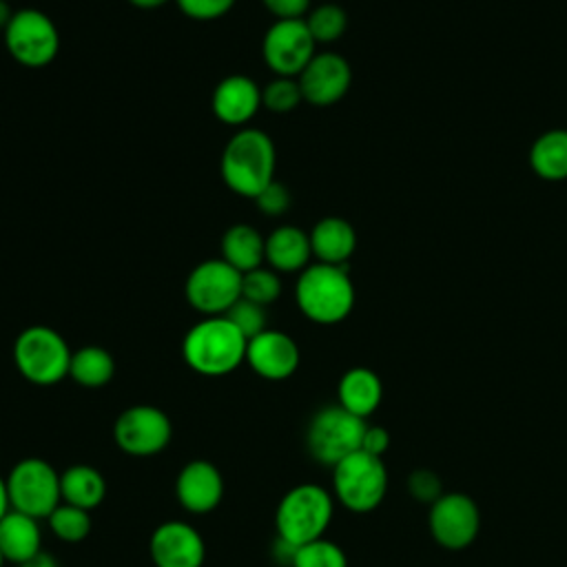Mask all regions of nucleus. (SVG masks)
Listing matches in <instances>:
<instances>
[{
    "mask_svg": "<svg viewBox=\"0 0 567 567\" xmlns=\"http://www.w3.org/2000/svg\"><path fill=\"white\" fill-rule=\"evenodd\" d=\"M246 343L228 317H204L184 334L182 357L197 374L224 377L246 361Z\"/></svg>",
    "mask_w": 567,
    "mask_h": 567,
    "instance_id": "1",
    "label": "nucleus"
},
{
    "mask_svg": "<svg viewBox=\"0 0 567 567\" xmlns=\"http://www.w3.org/2000/svg\"><path fill=\"white\" fill-rule=\"evenodd\" d=\"M275 164L272 140L259 128H241L224 146L219 171L233 193L255 199L275 179Z\"/></svg>",
    "mask_w": 567,
    "mask_h": 567,
    "instance_id": "2",
    "label": "nucleus"
},
{
    "mask_svg": "<svg viewBox=\"0 0 567 567\" xmlns=\"http://www.w3.org/2000/svg\"><path fill=\"white\" fill-rule=\"evenodd\" d=\"M295 299L306 319L321 326H332L352 312L354 286L346 266L317 261L306 266L297 277Z\"/></svg>",
    "mask_w": 567,
    "mask_h": 567,
    "instance_id": "3",
    "label": "nucleus"
},
{
    "mask_svg": "<svg viewBox=\"0 0 567 567\" xmlns=\"http://www.w3.org/2000/svg\"><path fill=\"white\" fill-rule=\"evenodd\" d=\"M334 514V496L317 485L301 483L288 489L275 509L277 538L299 547L317 540L328 529Z\"/></svg>",
    "mask_w": 567,
    "mask_h": 567,
    "instance_id": "4",
    "label": "nucleus"
},
{
    "mask_svg": "<svg viewBox=\"0 0 567 567\" xmlns=\"http://www.w3.org/2000/svg\"><path fill=\"white\" fill-rule=\"evenodd\" d=\"M71 354L64 337L49 326H29L13 343L18 372L35 385H53L69 377Z\"/></svg>",
    "mask_w": 567,
    "mask_h": 567,
    "instance_id": "5",
    "label": "nucleus"
},
{
    "mask_svg": "<svg viewBox=\"0 0 567 567\" xmlns=\"http://www.w3.org/2000/svg\"><path fill=\"white\" fill-rule=\"evenodd\" d=\"M388 492V470L381 456L357 450L332 467V496L350 512L379 507Z\"/></svg>",
    "mask_w": 567,
    "mask_h": 567,
    "instance_id": "6",
    "label": "nucleus"
},
{
    "mask_svg": "<svg viewBox=\"0 0 567 567\" xmlns=\"http://www.w3.org/2000/svg\"><path fill=\"white\" fill-rule=\"evenodd\" d=\"M7 478L9 505L33 518H49V514L62 503L60 474L55 467L38 456L20 458Z\"/></svg>",
    "mask_w": 567,
    "mask_h": 567,
    "instance_id": "7",
    "label": "nucleus"
},
{
    "mask_svg": "<svg viewBox=\"0 0 567 567\" xmlns=\"http://www.w3.org/2000/svg\"><path fill=\"white\" fill-rule=\"evenodd\" d=\"M365 419L343 410L339 403L317 410L308 423L306 445L315 461L334 467L348 454L361 450Z\"/></svg>",
    "mask_w": 567,
    "mask_h": 567,
    "instance_id": "8",
    "label": "nucleus"
},
{
    "mask_svg": "<svg viewBox=\"0 0 567 567\" xmlns=\"http://www.w3.org/2000/svg\"><path fill=\"white\" fill-rule=\"evenodd\" d=\"M2 33L9 55L27 69L47 66L60 51L58 27L47 13L38 9L13 11Z\"/></svg>",
    "mask_w": 567,
    "mask_h": 567,
    "instance_id": "9",
    "label": "nucleus"
},
{
    "mask_svg": "<svg viewBox=\"0 0 567 567\" xmlns=\"http://www.w3.org/2000/svg\"><path fill=\"white\" fill-rule=\"evenodd\" d=\"M186 301L204 317H219L241 297V272L219 259L197 264L186 277Z\"/></svg>",
    "mask_w": 567,
    "mask_h": 567,
    "instance_id": "10",
    "label": "nucleus"
},
{
    "mask_svg": "<svg viewBox=\"0 0 567 567\" xmlns=\"http://www.w3.org/2000/svg\"><path fill=\"white\" fill-rule=\"evenodd\" d=\"M171 436L173 423L155 405H131L113 423L115 445L131 456H153L171 443Z\"/></svg>",
    "mask_w": 567,
    "mask_h": 567,
    "instance_id": "11",
    "label": "nucleus"
},
{
    "mask_svg": "<svg viewBox=\"0 0 567 567\" xmlns=\"http://www.w3.org/2000/svg\"><path fill=\"white\" fill-rule=\"evenodd\" d=\"M432 538L443 549H465L474 543L481 529V512L474 498L461 492H443L427 514Z\"/></svg>",
    "mask_w": 567,
    "mask_h": 567,
    "instance_id": "12",
    "label": "nucleus"
},
{
    "mask_svg": "<svg viewBox=\"0 0 567 567\" xmlns=\"http://www.w3.org/2000/svg\"><path fill=\"white\" fill-rule=\"evenodd\" d=\"M315 38L306 20H277L264 35V62L277 78H295L315 58Z\"/></svg>",
    "mask_w": 567,
    "mask_h": 567,
    "instance_id": "13",
    "label": "nucleus"
},
{
    "mask_svg": "<svg viewBox=\"0 0 567 567\" xmlns=\"http://www.w3.org/2000/svg\"><path fill=\"white\" fill-rule=\"evenodd\" d=\"M148 554L155 567H202L206 543L190 523L166 520L153 529Z\"/></svg>",
    "mask_w": 567,
    "mask_h": 567,
    "instance_id": "14",
    "label": "nucleus"
},
{
    "mask_svg": "<svg viewBox=\"0 0 567 567\" xmlns=\"http://www.w3.org/2000/svg\"><path fill=\"white\" fill-rule=\"evenodd\" d=\"M297 82L301 86V95L306 102L315 106H330L348 93L352 71L343 55L326 51L315 53V58L297 75Z\"/></svg>",
    "mask_w": 567,
    "mask_h": 567,
    "instance_id": "15",
    "label": "nucleus"
},
{
    "mask_svg": "<svg viewBox=\"0 0 567 567\" xmlns=\"http://www.w3.org/2000/svg\"><path fill=\"white\" fill-rule=\"evenodd\" d=\"M299 346L281 330L266 328L246 343V363L255 374L268 381H284L299 368Z\"/></svg>",
    "mask_w": 567,
    "mask_h": 567,
    "instance_id": "16",
    "label": "nucleus"
},
{
    "mask_svg": "<svg viewBox=\"0 0 567 567\" xmlns=\"http://www.w3.org/2000/svg\"><path fill=\"white\" fill-rule=\"evenodd\" d=\"M175 496L190 514L213 512L224 496V478L217 465L204 458L186 463L175 481Z\"/></svg>",
    "mask_w": 567,
    "mask_h": 567,
    "instance_id": "17",
    "label": "nucleus"
},
{
    "mask_svg": "<svg viewBox=\"0 0 567 567\" xmlns=\"http://www.w3.org/2000/svg\"><path fill=\"white\" fill-rule=\"evenodd\" d=\"M261 106V89L248 75H228L213 91V113L228 126H244Z\"/></svg>",
    "mask_w": 567,
    "mask_h": 567,
    "instance_id": "18",
    "label": "nucleus"
},
{
    "mask_svg": "<svg viewBox=\"0 0 567 567\" xmlns=\"http://www.w3.org/2000/svg\"><path fill=\"white\" fill-rule=\"evenodd\" d=\"M0 551L4 560L22 565L42 551L40 523L33 516L9 509L0 518Z\"/></svg>",
    "mask_w": 567,
    "mask_h": 567,
    "instance_id": "19",
    "label": "nucleus"
},
{
    "mask_svg": "<svg viewBox=\"0 0 567 567\" xmlns=\"http://www.w3.org/2000/svg\"><path fill=\"white\" fill-rule=\"evenodd\" d=\"M310 248L317 261L346 266L357 248V233L343 217H323L310 230Z\"/></svg>",
    "mask_w": 567,
    "mask_h": 567,
    "instance_id": "20",
    "label": "nucleus"
},
{
    "mask_svg": "<svg viewBox=\"0 0 567 567\" xmlns=\"http://www.w3.org/2000/svg\"><path fill=\"white\" fill-rule=\"evenodd\" d=\"M383 385L370 368H350L341 374L337 385V401L343 410L359 419H368L381 403Z\"/></svg>",
    "mask_w": 567,
    "mask_h": 567,
    "instance_id": "21",
    "label": "nucleus"
},
{
    "mask_svg": "<svg viewBox=\"0 0 567 567\" xmlns=\"http://www.w3.org/2000/svg\"><path fill=\"white\" fill-rule=\"evenodd\" d=\"M310 255V235L297 226H279L266 237V261L275 272L303 270Z\"/></svg>",
    "mask_w": 567,
    "mask_h": 567,
    "instance_id": "22",
    "label": "nucleus"
},
{
    "mask_svg": "<svg viewBox=\"0 0 567 567\" xmlns=\"http://www.w3.org/2000/svg\"><path fill=\"white\" fill-rule=\"evenodd\" d=\"M221 259L241 275L266 261V239L248 224H235L221 235Z\"/></svg>",
    "mask_w": 567,
    "mask_h": 567,
    "instance_id": "23",
    "label": "nucleus"
},
{
    "mask_svg": "<svg viewBox=\"0 0 567 567\" xmlns=\"http://www.w3.org/2000/svg\"><path fill=\"white\" fill-rule=\"evenodd\" d=\"M60 494H62V503L91 512L104 501L106 481L102 472L95 470L93 465L75 463L60 474Z\"/></svg>",
    "mask_w": 567,
    "mask_h": 567,
    "instance_id": "24",
    "label": "nucleus"
},
{
    "mask_svg": "<svg viewBox=\"0 0 567 567\" xmlns=\"http://www.w3.org/2000/svg\"><path fill=\"white\" fill-rule=\"evenodd\" d=\"M529 166L540 179H567V128L545 131L529 148Z\"/></svg>",
    "mask_w": 567,
    "mask_h": 567,
    "instance_id": "25",
    "label": "nucleus"
},
{
    "mask_svg": "<svg viewBox=\"0 0 567 567\" xmlns=\"http://www.w3.org/2000/svg\"><path fill=\"white\" fill-rule=\"evenodd\" d=\"M115 374V361L100 346H84L71 354L69 377L84 388H102Z\"/></svg>",
    "mask_w": 567,
    "mask_h": 567,
    "instance_id": "26",
    "label": "nucleus"
},
{
    "mask_svg": "<svg viewBox=\"0 0 567 567\" xmlns=\"http://www.w3.org/2000/svg\"><path fill=\"white\" fill-rule=\"evenodd\" d=\"M47 523H49V529L53 532V536L64 540V543H80L91 532V514H89V509L69 505V503H60L49 514Z\"/></svg>",
    "mask_w": 567,
    "mask_h": 567,
    "instance_id": "27",
    "label": "nucleus"
},
{
    "mask_svg": "<svg viewBox=\"0 0 567 567\" xmlns=\"http://www.w3.org/2000/svg\"><path fill=\"white\" fill-rule=\"evenodd\" d=\"M303 20H306L308 31L315 38V42H334L343 35V31L348 27L346 11L332 2L315 7L312 11H308V16Z\"/></svg>",
    "mask_w": 567,
    "mask_h": 567,
    "instance_id": "28",
    "label": "nucleus"
},
{
    "mask_svg": "<svg viewBox=\"0 0 567 567\" xmlns=\"http://www.w3.org/2000/svg\"><path fill=\"white\" fill-rule=\"evenodd\" d=\"M290 567H348V558L337 543L321 536L317 540L299 545Z\"/></svg>",
    "mask_w": 567,
    "mask_h": 567,
    "instance_id": "29",
    "label": "nucleus"
},
{
    "mask_svg": "<svg viewBox=\"0 0 567 567\" xmlns=\"http://www.w3.org/2000/svg\"><path fill=\"white\" fill-rule=\"evenodd\" d=\"M281 295V279L272 268H255L241 275V297L259 306L277 301Z\"/></svg>",
    "mask_w": 567,
    "mask_h": 567,
    "instance_id": "30",
    "label": "nucleus"
},
{
    "mask_svg": "<svg viewBox=\"0 0 567 567\" xmlns=\"http://www.w3.org/2000/svg\"><path fill=\"white\" fill-rule=\"evenodd\" d=\"M303 100L301 86L292 78H277L261 89V106L272 113H288Z\"/></svg>",
    "mask_w": 567,
    "mask_h": 567,
    "instance_id": "31",
    "label": "nucleus"
},
{
    "mask_svg": "<svg viewBox=\"0 0 567 567\" xmlns=\"http://www.w3.org/2000/svg\"><path fill=\"white\" fill-rule=\"evenodd\" d=\"M224 317H228L246 339H252L266 330V308L244 297H239Z\"/></svg>",
    "mask_w": 567,
    "mask_h": 567,
    "instance_id": "32",
    "label": "nucleus"
},
{
    "mask_svg": "<svg viewBox=\"0 0 567 567\" xmlns=\"http://www.w3.org/2000/svg\"><path fill=\"white\" fill-rule=\"evenodd\" d=\"M408 492L412 494L414 501L432 505L443 494V483L436 472L421 467L408 476Z\"/></svg>",
    "mask_w": 567,
    "mask_h": 567,
    "instance_id": "33",
    "label": "nucleus"
},
{
    "mask_svg": "<svg viewBox=\"0 0 567 567\" xmlns=\"http://www.w3.org/2000/svg\"><path fill=\"white\" fill-rule=\"evenodd\" d=\"M179 11L193 20H217L226 16L235 0H175Z\"/></svg>",
    "mask_w": 567,
    "mask_h": 567,
    "instance_id": "34",
    "label": "nucleus"
},
{
    "mask_svg": "<svg viewBox=\"0 0 567 567\" xmlns=\"http://www.w3.org/2000/svg\"><path fill=\"white\" fill-rule=\"evenodd\" d=\"M255 204H257V208H259L264 215L279 217V215H284V213L288 210V206H290V193H288V188H286L281 182L272 179V182L255 197Z\"/></svg>",
    "mask_w": 567,
    "mask_h": 567,
    "instance_id": "35",
    "label": "nucleus"
},
{
    "mask_svg": "<svg viewBox=\"0 0 567 567\" xmlns=\"http://www.w3.org/2000/svg\"><path fill=\"white\" fill-rule=\"evenodd\" d=\"M261 2L277 20H301L310 9V0H261Z\"/></svg>",
    "mask_w": 567,
    "mask_h": 567,
    "instance_id": "36",
    "label": "nucleus"
},
{
    "mask_svg": "<svg viewBox=\"0 0 567 567\" xmlns=\"http://www.w3.org/2000/svg\"><path fill=\"white\" fill-rule=\"evenodd\" d=\"M390 447V432L381 425H365L361 450L374 456H383V452Z\"/></svg>",
    "mask_w": 567,
    "mask_h": 567,
    "instance_id": "37",
    "label": "nucleus"
},
{
    "mask_svg": "<svg viewBox=\"0 0 567 567\" xmlns=\"http://www.w3.org/2000/svg\"><path fill=\"white\" fill-rule=\"evenodd\" d=\"M16 567H58V563H55V558L49 554V551H40V554H35L33 558H29L27 563H22V565H16Z\"/></svg>",
    "mask_w": 567,
    "mask_h": 567,
    "instance_id": "38",
    "label": "nucleus"
},
{
    "mask_svg": "<svg viewBox=\"0 0 567 567\" xmlns=\"http://www.w3.org/2000/svg\"><path fill=\"white\" fill-rule=\"evenodd\" d=\"M11 509L9 505V492H7V478L0 474V518Z\"/></svg>",
    "mask_w": 567,
    "mask_h": 567,
    "instance_id": "39",
    "label": "nucleus"
},
{
    "mask_svg": "<svg viewBox=\"0 0 567 567\" xmlns=\"http://www.w3.org/2000/svg\"><path fill=\"white\" fill-rule=\"evenodd\" d=\"M11 16H13L11 7H9L4 0H0V31H4V29H7V24H9Z\"/></svg>",
    "mask_w": 567,
    "mask_h": 567,
    "instance_id": "40",
    "label": "nucleus"
},
{
    "mask_svg": "<svg viewBox=\"0 0 567 567\" xmlns=\"http://www.w3.org/2000/svg\"><path fill=\"white\" fill-rule=\"evenodd\" d=\"M133 7H137V9H157V7H162V4H166L168 0H128Z\"/></svg>",
    "mask_w": 567,
    "mask_h": 567,
    "instance_id": "41",
    "label": "nucleus"
},
{
    "mask_svg": "<svg viewBox=\"0 0 567 567\" xmlns=\"http://www.w3.org/2000/svg\"><path fill=\"white\" fill-rule=\"evenodd\" d=\"M4 563H7V560H4V556H2V551H0V567H2Z\"/></svg>",
    "mask_w": 567,
    "mask_h": 567,
    "instance_id": "42",
    "label": "nucleus"
}]
</instances>
